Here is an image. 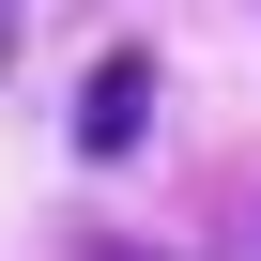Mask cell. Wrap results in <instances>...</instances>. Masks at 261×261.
Returning <instances> with one entry per match:
<instances>
[{"label":"cell","instance_id":"2","mask_svg":"<svg viewBox=\"0 0 261 261\" xmlns=\"http://www.w3.org/2000/svg\"><path fill=\"white\" fill-rule=\"evenodd\" d=\"M0 62H16V0H0Z\"/></svg>","mask_w":261,"mask_h":261},{"label":"cell","instance_id":"1","mask_svg":"<svg viewBox=\"0 0 261 261\" xmlns=\"http://www.w3.org/2000/svg\"><path fill=\"white\" fill-rule=\"evenodd\" d=\"M139 139H154V62L108 46V62L77 77V154H139Z\"/></svg>","mask_w":261,"mask_h":261}]
</instances>
